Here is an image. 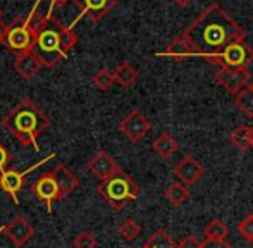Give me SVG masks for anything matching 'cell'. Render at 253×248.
<instances>
[{
    "label": "cell",
    "instance_id": "cell-1",
    "mask_svg": "<svg viewBox=\"0 0 253 248\" xmlns=\"http://www.w3.org/2000/svg\"><path fill=\"white\" fill-rule=\"evenodd\" d=\"M181 37L193 48L195 57L219 64L224 52L238 41H245V30L217 3H210Z\"/></svg>",
    "mask_w": 253,
    "mask_h": 248
},
{
    "label": "cell",
    "instance_id": "cell-2",
    "mask_svg": "<svg viewBox=\"0 0 253 248\" xmlns=\"http://www.w3.org/2000/svg\"><path fill=\"white\" fill-rule=\"evenodd\" d=\"M2 126L10 131L23 147H33L40 152L38 136L50 127V119L30 97H26L2 119Z\"/></svg>",
    "mask_w": 253,
    "mask_h": 248
},
{
    "label": "cell",
    "instance_id": "cell-3",
    "mask_svg": "<svg viewBox=\"0 0 253 248\" xmlns=\"http://www.w3.org/2000/svg\"><path fill=\"white\" fill-rule=\"evenodd\" d=\"M50 21H53V26L47 24L35 35V48L43 62V67L53 69L57 64L69 57L73 48L78 45V35L73 28L64 26L55 17Z\"/></svg>",
    "mask_w": 253,
    "mask_h": 248
},
{
    "label": "cell",
    "instance_id": "cell-4",
    "mask_svg": "<svg viewBox=\"0 0 253 248\" xmlns=\"http://www.w3.org/2000/svg\"><path fill=\"white\" fill-rule=\"evenodd\" d=\"M140 186L133 179V176L121 171L119 174L100 181L97 186V193L110 205L116 212H121L129 202L140 197Z\"/></svg>",
    "mask_w": 253,
    "mask_h": 248
},
{
    "label": "cell",
    "instance_id": "cell-5",
    "mask_svg": "<svg viewBox=\"0 0 253 248\" xmlns=\"http://www.w3.org/2000/svg\"><path fill=\"white\" fill-rule=\"evenodd\" d=\"M0 43L19 54V52L35 48V35L28 28L26 19L14 17L10 23L0 21Z\"/></svg>",
    "mask_w": 253,
    "mask_h": 248
},
{
    "label": "cell",
    "instance_id": "cell-6",
    "mask_svg": "<svg viewBox=\"0 0 253 248\" xmlns=\"http://www.w3.org/2000/svg\"><path fill=\"white\" fill-rule=\"evenodd\" d=\"M55 155H57L55 152H52L50 155H47V157H43L42 161H38L37 164L28 167L26 171H17V169H14V167H9L3 172H0V188H2V191H5V193L12 198L14 204L19 205V197H17V193L26 185V176L30 174V172H33L35 169H38L40 165H45L47 162H50Z\"/></svg>",
    "mask_w": 253,
    "mask_h": 248
},
{
    "label": "cell",
    "instance_id": "cell-7",
    "mask_svg": "<svg viewBox=\"0 0 253 248\" xmlns=\"http://www.w3.org/2000/svg\"><path fill=\"white\" fill-rule=\"evenodd\" d=\"M31 193L35 195L37 200H40L45 205L48 214H52V205L55 200H60L59 186H57L55 176H53L52 169L37 178V181L31 185Z\"/></svg>",
    "mask_w": 253,
    "mask_h": 248
},
{
    "label": "cell",
    "instance_id": "cell-8",
    "mask_svg": "<svg viewBox=\"0 0 253 248\" xmlns=\"http://www.w3.org/2000/svg\"><path fill=\"white\" fill-rule=\"evenodd\" d=\"M150 121L138 109H133L123 121L119 123V131L126 136L129 143H140L150 131Z\"/></svg>",
    "mask_w": 253,
    "mask_h": 248
},
{
    "label": "cell",
    "instance_id": "cell-9",
    "mask_svg": "<svg viewBox=\"0 0 253 248\" xmlns=\"http://www.w3.org/2000/svg\"><path fill=\"white\" fill-rule=\"evenodd\" d=\"M78 5V17L69 24V28H74V24L81 19L83 16H86L91 23H98L102 21L114 7L117 5L119 0H73Z\"/></svg>",
    "mask_w": 253,
    "mask_h": 248
},
{
    "label": "cell",
    "instance_id": "cell-10",
    "mask_svg": "<svg viewBox=\"0 0 253 248\" xmlns=\"http://www.w3.org/2000/svg\"><path fill=\"white\" fill-rule=\"evenodd\" d=\"M2 233L16 248H23L35 236V228L24 215H16L2 226Z\"/></svg>",
    "mask_w": 253,
    "mask_h": 248
},
{
    "label": "cell",
    "instance_id": "cell-11",
    "mask_svg": "<svg viewBox=\"0 0 253 248\" xmlns=\"http://www.w3.org/2000/svg\"><path fill=\"white\" fill-rule=\"evenodd\" d=\"M215 81L226 88L229 93L236 95L240 90L250 84V71L248 69H231V67H219L215 71Z\"/></svg>",
    "mask_w": 253,
    "mask_h": 248
},
{
    "label": "cell",
    "instance_id": "cell-12",
    "mask_svg": "<svg viewBox=\"0 0 253 248\" xmlns=\"http://www.w3.org/2000/svg\"><path fill=\"white\" fill-rule=\"evenodd\" d=\"M86 167L91 174L95 176L100 181H105V179L112 178V176L119 174L123 169L121 165L116 162V159H112V155H109L105 150H98L90 161L86 162Z\"/></svg>",
    "mask_w": 253,
    "mask_h": 248
},
{
    "label": "cell",
    "instance_id": "cell-13",
    "mask_svg": "<svg viewBox=\"0 0 253 248\" xmlns=\"http://www.w3.org/2000/svg\"><path fill=\"white\" fill-rule=\"evenodd\" d=\"M42 69H43V62H42L40 55H38V52L35 48L19 52L16 55V59H14V71L24 80L35 78Z\"/></svg>",
    "mask_w": 253,
    "mask_h": 248
},
{
    "label": "cell",
    "instance_id": "cell-14",
    "mask_svg": "<svg viewBox=\"0 0 253 248\" xmlns=\"http://www.w3.org/2000/svg\"><path fill=\"white\" fill-rule=\"evenodd\" d=\"M174 174L179 178L183 185H195L203 178L205 174V167L193 157V155H184L174 167Z\"/></svg>",
    "mask_w": 253,
    "mask_h": 248
},
{
    "label": "cell",
    "instance_id": "cell-15",
    "mask_svg": "<svg viewBox=\"0 0 253 248\" xmlns=\"http://www.w3.org/2000/svg\"><path fill=\"white\" fill-rule=\"evenodd\" d=\"M52 172H53V176H55L57 186H59L60 200L69 197V195L80 186V178H78L66 164H62V162H57L52 167Z\"/></svg>",
    "mask_w": 253,
    "mask_h": 248
},
{
    "label": "cell",
    "instance_id": "cell-16",
    "mask_svg": "<svg viewBox=\"0 0 253 248\" xmlns=\"http://www.w3.org/2000/svg\"><path fill=\"white\" fill-rule=\"evenodd\" d=\"M112 76H114V84H119L121 88H131L136 83L138 76H140V71L131 62H121L112 71Z\"/></svg>",
    "mask_w": 253,
    "mask_h": 248
},
{
    "label": "cell",
    "instance_id": "cell-17",
    "mask_svg": "<svg viewBox=\"0 0 253 248\" xmlns=\"http://www.w3.org/2000/svg\"><path fill=\"white\" fill-rule=\"evenodd\" d=\"M179 148V141L172 136L170 133H160L159 136L155 138V141L152 143V150L159 155L160 159H169L172 157L174 154Z\"/></svg>",
    "mask_w": 253,
    "mask_h": 248
},
{
    "label": "cell",
    "instance_id": "cell-18",
    "mask_svg": "<svg viewBox=\"0 0 253 248\" xmlns=\"http://www.w3.org/2000/svg\"><path fill=\"white\" fill-rule=\"evenodd\" d=\"M159 57H172V59H186V57H195L193 48L190 47L186 40L183 37H177L170 41L166 47V50L159 52Z\"/></svg>",
    "mask_w": 253,
    "mask_h": 248
},
{
    "label": "cell",
    "instance_id": "cell-19",
    "mask_svg": "<svg viewBox=\"0 0 253 248\" xmlns=\"http://www.w3.org/2000/svg\"><path fill=\"white\" fill-rule=\"evenodd\" d=\"M229 141L238 150H252L253 148V126H238L229 134Z\"/></svg>",
    "mask_w": 253,
    "mask_h": 248
},
{
    "label": "cell",
    "instance_id": "cell-20",
    "mask_svg": "<svg viewBox=\"0 0 253 248\" xmlns=\"http://www.w3.org/2000/svg\"><path fill=\"white\" fill-rule=\"evenodd\" d=\"M164 197L167 198V202H169L170 205L179 207V205H183L184 202L190 198V191H188L186 185H183L181 181H176L167 186V190L164 191Z\"/></svg>",
    "mask_w": 253,
    "mask_h": 248
},
{
    "label": "cell",
    "instance_id": "cell-21",
    "mask_svg": "<svg viewBox=\"0 0 253 248\" xmlns=\"http://www.w3.org/2000/svg\"><path fill=\"white\" fill-rule=\"evenodd\" d=\"M238 109L243 112L245 116L253 119V83H250L248 86H245L243 90H240L234 97Z\"/></svg>",
    "mask_w": 253,
    "mask_h": 248
},
{
    "label": "cell",
    "instance_id": "cell-22",
    "mask_svg": "<svg viewBox=\"0 0 253 248\" xmlns=\"http://www.w3.org/2000/svg\"><path fill=\"white\" fill-rule=\"evenodd\" d=\"M177 243L166 229H157L155 233L147 240L145 248H176Z\"/></svg>",
    "mask_w": 253,
    "mask_h": 248
},
{
    "label": "cell",
    "instance_id": "cell-23",
    "mask_svg": "<svg viewBox=\"0 0 253 248\" xmlns=\"http://www.w3.org/2000/svg\"><path fill=\"white\" fill-rule=\"evenodd\" d=\"M205 238L209 240H226L229 236V228L220 219H212L205 226Z\"/></svg>",
    "mask_w": 253,
    "mask_h": 248
},
{
    "label": "cell",
    "instance_id": "cell-24",
    "mask_svg": "<svg viewBox=\"0 0 253 248\" xmlns=\"http://www.w3.org/2000/svg\"><path fill=\"white\" fill-rule=\"evenodd\" d=\"M117 231H119V236L124 242H134V240L141 235V226L138 224L134 219H126V221L119 226Z\"/></svg>",
    "mask_w": 253,
    "mask_h": 248
},
{
    "label": "cell",
    "instance_id": "cell-25",
    "mask_svg": "<svg viewBox=\"0 0 253 248\" xmlns=\"http://www.w3.org/2000/svg\"><path fill=\"white\" fill-rule=\"evenodd\" d=\"M91 83H93V86L97 88V90H100V91L110 90V88H112V84H114L112 71L107 69V67L98 69L97 73L93 74V78H91Z\"/></svg>",
    "mask_w": 253,
    "mask_h": 248
},
{
    "label": "cell",
    "instance_id": "cell-26",
    "mask_svg": "<svg viewBox=\"0 0 253 248\" xmlns=\"http://www.w3.org/2000/svg\"><path fill=\"white\" fill-rule=\"evenodd\" d=\"M238 235L245 240V242L253 245V214H248L247 217H243L238 222Z\"/></svg>",
    "mask_w": 253,
    "mask_h": 248
},
{
    "label": "cell",
    "instance_id": "cell-27",
    "mask_svg": "<svg viewBox=\"0 0 253 248\" xmlns=\"http://www.w3.org/2000/svg\"><path fill=\"white\" fill-rule=\"evenodd\" d=\"M74 248H97V238L91 231H80L73 240Z\"/></svg>",
    "mask_w": 253,
    "mask_h": 248
},
{
    "label": "cell",
    "instance_id": "cell-28",
    "mask_svg": "<svg viewBox=\"0 0 253 248\" xmlns=\"http://www.w3.org/2000/svg\"><path fill=\"white\" fill-rule=\"evenodd\" d=\"M14 159V154L0 141V172H3L5 169H9L10 162Z\"/></svg>",
    "mask_w": 253,
    "mask_h": 248
},
{
    "label": "cell",
    "instance_id": "cell-29",
    "mask_svg": "<svg viewBox=\"0 0 253 248\" xmlns=\"http://www.w3.org/2000/svg\"><path fill=\"white\" fill-rule=\"evenodd\" d=\"M176 248H202V242L197 236H186L177 243Z\"/></svg>",
    "mask_w": 253,
    "mask_h": 248
},
{
    "label": "cell",
    "instance_id": "cell-30",
    "mask_svg": "<svg viewBox=\"0 0 253 248\" xmlns=\"http://www.w3.org/2000/svg\"><path fill=\"white\" fill-rule=\"evenodd\" d=\"M202 248H233L231 243H227L226 240H209L205 238L202 242Z\"/></svg>",
    "mask_w": 253,
    "mask_h": 248
},
{
    "label": "cell",
    "instance_id": "cell-31",
    "mask_svg": "<svg viewBox=\"0 0 253 248\" xmlns=\"http://www.w3.org/2000/svg\"><path fill=\"white\" fill-rule=\"evenodd\" d=\"M71 0H50V7H48V12H47V19L50 21L53 17V10L57 9V7H62L66 5V3H69Z\"/></svg>",
    "mask_w": 253,
    "mask_h": 248
},
{
    "label": "cell",
    "instance_id": "cell-32",
    "mask_svg": "<svg viewBox=\"0 0 253 248\" xmlns=\"http://www.w3.org/2000/svg\"><path fill=\"white\" fill-rule=\"evenodd\" d=\"M172 2H174V3H177L179 7H186L188 3H191L193 0H172Z\"/></svg>",
    "mask_w": 253,
    "mask_h": 248
},
{
    "label": "cell",
    "instance_id": "cell-33",
    "mask_svg": "<svg viewBox=\"0 0 253 248\" xmlns=\"http://www.w3.org/2000/svg\"><path fill=\"white\" fill-rule=\"evenodd\" d=\"M2 17H3V10H2V7H0V21H2Z\"/></svg>",
    "mask_w": 253,
    "mask_h": 248
},
{
    "label": "cell",
    "instance_id": "cell-34",
    "mask_svg": "<svg viewBox=\"0 0 253 248\" xmlns=\"http://www.w3.org/2000/svg\"><path fill=\"white\" fill-rule=\"evenodd\" d=\"M0 233H2V228H0Z\"/></svg>",
    "mask_w": 253,
    "mask_h": 248
},
{
    "label": "cell",
    "instance_id": "cell-35",
    "mask_svg": "<svg viewBox=\"0 0 253 248\" xmlns=\"http://www.w3.org/2000/svg\"><path fill=\"white\" fill-rule=\"evenodd\" d=\"M143 248H145V247H143Z\"/></svg>",
    "mask_w": 253,
    "mask_h": 248
}]
</instances>
